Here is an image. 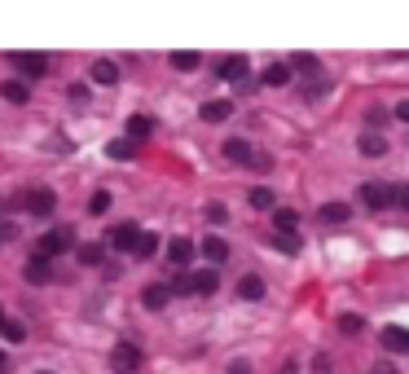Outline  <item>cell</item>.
Listing matches in <instances>:
<instances>
[{"label": "cell", "mask_w": 409, "mask_h": 374, "mask_svg": "<svg viewBox=\"0 0 409 374\" xmlns=\"http://www.w3.org/2000/svg\"><path fill=\"white\" fill-rule=\"evenodd\" d=\"M361 203H366L370 212H383V207H392V189L378 185V181H366V185H361Z\"/></svg>", "instance_id": "8"}, {"label": "cell", "mask_w": 409, "mask_h": 374, "mask_svg": "<svg viewBox=\"0 0 409 374\" xmlns=\"http://www.w3.org/2000/svg\"><path fill=\"white\" fill-rule=\"evenodd\" d=\"M247 75H251V58H247V53H234V58H224V62L216 66V80H229V84L247 80Z\"/></svg>", "instance_id": "6"}, {"label": "cell", "mask_w": 409, "mask_h": 374, "mask_svg": "<svg viewBox=\"0 0 409 374\" xmlns=\"http://www.w3.org/2000/svg\"><path fill=\"white\" fill-rule=\"evenodd\" d=\"M282 374H299V365L295 361H282Z\"/></svg>", "instance_id": "43"}, {"label": "cell", "mask_w": 409, "mask_h": 374, "mask_svg": "<svg viewBox=\"0 0 409 374\" xmlns=\"http://www.w3.org/2000/svg\"><path fill=\"white\" fill-rule=\"evenodd\" d=\"M356 150H361L366 159H378V155H388V137L370 128V133H361V137H356Z\"/></svg>", "instance_id": "14"}, {"label": "cell", "mask_w": 409, "mask_h": 374, "mask_svg": "<svg viewBox=\"0 0 409 374\" xmlns=\"http://www.w3.org/2000/svg\"><path fill=\"white\" fill-rule=\"evenodd\" d=\"M348 216H352V207H348V203H321V212H317V220H321V224H343Z\"/></svg>", "instance_id": "23"}, {"label": "cell", "mask_w": 409, "mask_h": 374, "mask_svg": "<svg viewBox=\"0 0 409 374\" xmlns=\"http://www.w3.org/2000/svg\"><path fill=\"white\" fill-rule=\"evenodd\" d=\"M313 374H330V357H326V353L313 357Z\"/></svg>", "instance_id": "38"}, {"label": "cell", "mask_w": 409, "mask_h": 374, "mask_svg": "<svg viewBox=\"0 0 409 374\" xmlns=\"http://www.w3.org/2000/svg\"><path fill=\"white\" fill-rule=\"evenodd\" d=\"M22 278H27L31 286H48V282H53V260H48V256H31L27 264H22Z\"/></svg>", "instance_id": "5"}, {"label": "cell", "mask_w": 409, "mask_h": 374, "mask_svg": "<svg viewBox=\"0 0 409 374\" xmlns=\"http://www.w3.org/2000/svg\"><path fill=\"white\" fill-rule=\"evenodd\" d=\"M202 123H224L229 115H234V102H224V97H216V102H202Z\"/></svg>", "instance_id": "17"}, {"label": "cell", "mask_w": 409, "mask_h": 374, "mask_svg": "<svg viewBox=\"0 0 409 374\" xmlns=\"http://www.w3.org/2000/svg\"><path fill=\"white\" fill-rule=\"evenodd\" d=\"M229 374H251V361H242V357L229 361Z\"/></svg>", "instance_id": "40"}, {"label": "cell", "mask_w": 409, "mask_h": 374, "mask_svg": "<svg viewBox=\"0 0 409 374\" xmlns=\"http://www.w3.org/2000/svg\"><path fill=\"white\" fill-rule=\"evenodd\" d=\"M0 374H9V357L5 353H0Z\"/></svg>", "instance_id": "44"}, {"label": "cell", "mask_w": 409, "mask_h": 374, "mask_svg": "<svg viewBox=\"0 0 409 374\" xmlns=\"http://www.w3.org/2000/svg\"><path fill=\"white\" fill-rule=\"evenodd\" d=\"M291 62H269L264 71H260V84H269V88H282V84H291Z\"/></svg>", "instance_id": "13"}, {"label": "cell", "mask_w": 409, "mask_h": 374, "mask_svg": "<svg viewBox=\"0 0 409 374\" xmlns=\"http://www.w3.org/2000/svg\"><path fill=\"white\" fill-rule=\"evenodd\" d=\"M141 224H133V220H119L115 229H110V238H106V246H115V251H137V242H141Z\"/></svg>", "instance_id": "4"}, {"label": "cell", "mask_w": 409, "mask_h": 374, "mask_svg": "<svg viewBox=\"0 0 409 374\" xmlns=\"http://www.w3.org/2000/svg\"><path fill=\"white\" fill-rule=\"evenodd\" d=\"M321 93H326V84H321V80H309V84H304V97H309V102H317Z\"/></svg>", "instance_id": "36"}, {"label": "cell", "mask_w": 409, "mask_h": 374, "mask_svg": "<svg viewBox=\"0 0 409 374\" xmlns=\"http://www.w3.org/2000/svg\"><path fill=\"white\" fill-rule=\"evenodd\" d=\"M0 321H5V313H0Z\"/></svg>", "instance_id": "46"}, {"label": "cell", "mask_w": 409, "mask_h": 374, "mask_svg": "<svg viewBox=\"0 0 409 374\" xmlns=\"http://www.w3.org/2000/svg\"><path fill=\"white\" fill-rule=\"evenodd\" d=\"M14 66H18V75H27V80L48 75V58L44 53H14Z\"/></svg>", "instance_id": "7"}, {"label": "cell", "mask_w": 409, "mask_h": 374, "mask_svg": "<svg viewBox=\"0 0 409 374\" xmlns=\"http://www.w3.org/2000/svg\"><path fill=\"white\" fill-rule=\"evenodd\" d=\"M106 155L123 163V159H133V155H137V141H128V137H119V141H110V145H106Z\"/></svg>", "instance_id": "27"}, {"label": "cell", "mask_w": 409, "mask_h": 374, "mask_svg": "<svg viewBox=\"0 0 409 374\" xmlns=\"http://www.w3.org/2000/svg\"><path fill=\"white\" fill-rule=\"evenodd\" d=\"M291 71H295V75H309V80H317V75H321V58H313V53H295V58H291Z\"/></svg>", "instance_id": "22"}, {"label": "cell", "mask_w": 409, "mask_h": 374, "mask_svg": "<svg viewBox=\"0 0 409 374\" xmlns=\"http://www.w3.org/2000/svg\"><path fill=\"white\" fill-rule=\"evenodd\" d=\"M141 365H145V353H141L133 339H119V343L110 348V370H115V374H137Z\"/></svg>", "instance_id": "1"}, {"label": "cell", "mask_w": 409, "mask_h": 374, "mask_svg": "<svg viewBox=\"0 0 409 374\" xmlns=\"http://www.w3.org/2000/svg\"><path fill=\"white\" fill-rule=\"evenodd\" d=\"M273 242H277V251H286V256H295V251H299V234H277Z\"/></svg>", "instance_id": "33"}, {"label": "cell", "mask_w": 409, "mask_h": 374, "mask_svg": "<svg viewBox=\"0 0 409 374\" xmlns=\"http://www.w3.org/2000/svg\"><path fill=\"white\" fill-rule=\"evenodd\" d=\"M36 374H53V370H36Z\"/></svg>", "instance_id": "45"}, {"label": "cell", "mask_w": 409, "mask_h": 374, "mask_svg": "<svg viewBox=\"0 0 409 374\" xmlns=\"http://www.w3.org/2000/svg\"><path fill=\"white\" fill-rule=\"evenodd\" d=\"M75 246H80V242H75V229H71V224H62V229H48V234L40 238V246H36V251L53 260V256H66V251H75Z\"/></svg>", "instance_id": "2"}, {"label": "cell", "mask_w": 409, "mask_h": 374, "mask_svg": "<svg viewBox=\"0 0 409 374\" xmlns=\"http://www.w3.org/2000/svg\"><path fill=\"white\" fill-rule=\"evenodd\" d=\"M0 97L14 102V106H22V102L31 97V88H27V80H5V84H0Z\"/></svg>", "instance_id": "21"}, {"label": "cell", "mask_w": 409, "mask_h": 374, "mask_svg": "<svg viewBox=\"0 0 409 374\" xmlns=\"http://www.w3.org/2000/svg\"><path fill=\"white\" fill-rule=\"evenodd\" d=\"M155 251H159V238H155V234H141V242H137V251H133V256L155 260Z\"/></svg>", "instance_id": "31"}, {"label": "cell", "mask_w": 409, "mask_h": 374, "mask_svg": "<svg viewBox=\"0 0 409 374\" xmlns=\"http://www.w3.org/2000/svg\"><path fill=\"white\" fill-rule=\"evenodd\" d=\"M202 260H207V269L224 264V260H229V242H224L220 234H207V238H202Z\"/></svg>", "instance_id": "11"}, {"label": "cell", "mask_w": 409, "mask_h": 374, "mask_svg": "<svg viewBox=\"0 0 409 374\" xmlns=\"http://www.w3.org/2000/svg\"><path fill=\"white\" fill-rule=\"evenodd\" d=\"M75 260L88 264V269H97L101 260H106V246H101V242H80V246H75Z\"/></svg>", "instance_id": "20"}, {"label": "cell", "mask_w": 409, "mask_h": 374, "mask_svg": "<svg viewBox=\"0 0 409 374\" xmlns=\"http://www.w3.org/2000/svg\"><path fill=\"white\" fill-rule=\"evenodd\" d=\"M383 339V348H388V353H396V357H409V331L405 326H388L378 335Z\"/></svg>", "instance_id": "12"}, {"label": "cell", "mask_w": 409, "mask_h": 374, "mask_svg": "<svg viewBox=\"0 0 409 374\" xmlns=\"http://www.w3.org/2000/svg\"><path fill=\"white\" fill-rule=\"evenodd\" d=\"M295 224H299V212L295 207H277L273 212V229L277 234H295Z\"/></svg>", "instance_id": "25"}, {"label": "cell", "mask_w": 409, "mask_h": 374, "mask_svg": "<svg viewBox=\"0 0 409 374\" xmlns=\"http://www.w3.org/2000/svg\"><path fill=\"white\" fill-rule=\"evenodd\" d=\"M396 119H400V123H409V97H405V102H396Z\"/></svg>", "instance_id": "42"}, {"label": "cell", "mask_w": 409, "mask_h": 374, "mask_svg": "<svg viewBox=\"0 0 409 374\" xmlns=\"http://www.w3.org/2000/svg\"><path fill=\"white\" fill-rule=\"evenodd\" d=\"M339 331H343V335H361V331H366V317H361V313H343V317H339Z\"/></svg>", "instance_id": "30"}, {"label": "cell", "mask_w": 409, "mask_h": 374, "mask_svg": "<svg viewBox=\"0 0 409 374\" xmlns=\"http://www.w3.org/2000/svg\"><path fill=\"white\" fill-rule=\"evenodd\" d=\"M93 80H97V84H115V80H119V66H115L110 58H97V62H93Z\"/></svg>", "instance_id": "26"}, {"label": "cell", "mask_w": 409, "mask_h": 374, "mask_svg": "<svg viewBox=\"0 0 409 374\" xmlns=\"http://www.w3.org/2000/svg\"><path fill=\"white\" fill-rule=\"evenodd\" d=\"M172 66H176V71H198V66H202V58H198V53H190V48H181V53H172Z\"/></svg>", "instance_id": "29"}, {"label": "cell", "mask_w": 409, "mask_h": 374, "mask_svg": "<svg viewBox=\"0 0 409 374\" xmlns=\"http://www.w3.org/2000/svg\"><path fill=\"white\" fill-rule=\"evenodd\" d=\"M14 238H18V224H14V220H0V246L14 242Z\"/></svg>", "instance_id": "35"}, {"label": "cell", "mask_w": 409, "mask_h": 374, "mask_svg": "<svg viewBox=\"0 0 409 374\" xmlns=\"http://www.w3.org/2000/svg\"><path fill=\"white\" fill-rule=\"evenodd\" d=\"M0 335H5L9 343H22V339H27V326H22V321H14V317H5V321H0Z\"/></svg>", "instance_id": "28"}, {"label": "cell", "mask_w": 409, "mask_h": 374, "mask_svg": "<svg viewBox=\"0 0 409 374\" xmlns=\"http://www.w3.org/2000/svg\"><path fill=\"white\" fill-rule=\"evenodd\" d=\"M207 220H212V224H224V220H229V207H224V203H207Z\"/></svg>", "instance_id": "34"}, {"label": "cell", "mask_w": 409, "mask_h": 374, "mask_svg": "<svg viewBox=\"0 0 409 374\" xmlns=\"http://www.w3.org/2000/svg\"><path fill=\"white\" fill-rule=\"evenodd\" d=\"M370 374H400V370H396V365H392V361H378V365H374V370H370Z\"/></svg>", "instance_id": "41"}, {"label": "cell", "mask_w": 409, "mask_h": 374, "mask_svg": "<svg viewBox=\"0 0 409 374\" xmlns=\"http://www.w3.org/2000/svg\"><path fill=\"white\" fill-rule=\"evenodd\" d=\"M224 159H229V163H247V167H251L255 150H251V145H247L242 137H229V141H224Z\"/></svg>", "instance_id": "19"}, {"label": "cell", "mask_w": 409, "mask_h": 374, "mask_svg": "<svg viewBox=\"0 0 409 374\" xmlns=\"http://www.w3.org/2000/svg\"><path fill=\"white\" fill-rule=\"evenodd\" d=\"M190 260H194V242H190V238H172V242H167V264H172L176 273H185Z\"/></svg>", "instance_id": "9"}, {"label": "cell", "mask_w": 409, "mask_h": 374, "mask_svg": "<svg viewBox=\"0 0 409 374\" xmlns=\"http://www.w3.org/2000/svg\"><path fill=\"white\" fill-rule=\"evenodd\" d=\"M251 167H255V172H269V167H273V155H255Z\"/></svg>", "instance_id": "39"}, {"label": "cell", "mask_w": 409, "mask_h": 374, "mask_svg": "<svg viewBox=\"0 0 409 374\" xmlns=\"http://www.w3.org/2000/svg\"><path fill=\"white\" fill-rule=\"evenodd\" d=\"M238 299H247V304L264 299V278H255V273H242V278H238Z\"/></svg>", "instance_id": "18"}, {"label": "cell", "mask_w": 409, "mask_h": 374, "mask_svg": "<svg viewBox=\"0 0 409 374\" xmlns=\"http://www.w3.org/2000/svg\"><path fill=\"white\" fill-rule=\"evenodd\" d=\"M167 299H172V286H167V282H155V286H145V291H141V304H145L150 313L167 308Z\"/></svg>", "instance_id": "16"}, {"label": "cell", "mask_w": 409, "mask_h": 374, "mask_svg": "<svg viewBox=\"0 0 409 374\" xmlns=\"http://www.w3.org/2000/svg\"><path fill=\"white\" fill-rule=\"evenodd\" d=\"M247 203H251V212H277V194L269 185H251L247 189Z\"/></svg>", "instance_id": "15"}, {"label": "cell", "mask_w": 409, "mask_h": 374, "mask_svg": "<svg viewBox=\"0 0 409 374\" xmlns=\"http://www.w3.org/2000/svg\"><path fill=\"white\" fill-rule=\"evenodd\" d=\"M22 207H27L31 216H53V207H58V194L53 189H48V185H36V189H27V194H22Z\"/></svg>", "instance_id": "3"}, {"label": "cell", "mask_w": 409, "mask_h": 374, "mask_svg": "<svg viewBox=\"0 0 409 374\" xmlns=\"http://www.w3.org/2000/svg\"><path fill=\"white\" fill-rule=\"evenodd\" d=\"M88 212H93V216H106V212H110V194H106V189H97V194L88 198Z\"/></svg>", "instance_id": "32"}, {"label": "cell", "mask_w": 409, "mask_h": 374, "mask_svg": "<svg viewBox=\"0 0 409 374\" xmlns=\"http://www.w3.org/2000/svg\"><path fill=\"white\" fill-rule=\"evenodd\" d=\"M216 291H220V273H216V269L190 273V295H216Z\"/></svg>", "instance_id": "10"}, {"label": "cell", "mask_w": 409, "mask_h": 374, "mask_svg": "<svg viewBox=\"0 0 409 374\" xmlns=\"http://www.w3.org/2000/svg\"><path fill=\"white\" fill-rule=\"evenodd\" d=\"M392 203L409 207V185H405V181H400V185H392Z\"/></svg>", "instance_id": "37"}, {"label": "cell", "mask_w": 409, "mask_h": 374, "mask_svg": "<svg viewBox=\"0 0 409 374\" xmlns=\"http://www.w3.org/2000/svg\"><path fill=\"white\" fill-rule=\"evenodd\" d=\"M150 133H155V119H150V115H133V119H128V141H145Z\"/></svg>", "instance_id": "24"}]
</instances>
